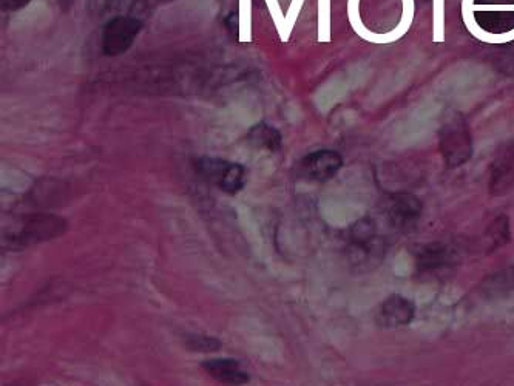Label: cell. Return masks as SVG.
<instances>
[{
	"label": "cell",
	"mask_w": 514,
	"mask_h": 386,
	"mask_svg": "<svg viewBox=\"0 0 514 386\" xmlns=\"http://www.w3.org/2000/svg\"><path fill=\"white\" fill-rule=\"evenodd\" d=\"M416 315V305L403 295L393 294L386 298L377 312V323L382 328H400L410 325Z\"/></svg>",
	"instance_id": "cell-6"
},
{
	"label": "cell",
	"mask_w": 514,
	"mask_h": 386,
	"mask_svg": "<svg viewBox=\"0 0 514 386\" xmlns=\"http://www.w3.org/2000/svg\"><path fill=\"white\" fill-rule=\"evenodd\" d=\"M247 143L252 147L268 152H280L283 147V136L275 127L269 126L266 122H260L247 132Z\"/></svg>",
	"instance_id": "cell-11"
},
{
	"label": "cell",
	"mask_w": 514,
	"mask_h": 386,
	"mask_svg": "<svg viewBox=\"0 0 514 386\" xmlns=\"http://www.w3.org/2000/svg\"><path fill=\"white\" fill-rule=\"evenodd\" d=\"M65 231H67V221L58 215H30L22 221L19 231L8 234V244L14 249L30 248L34 244L61 237Z\"/></svg>",
	"instance_id": "cell-3"
},
{
	"label": "cell",
	"mask_w": 514,
	"mask_h": 386,
	"mask_svg": "<svg viewBox=\"0 0 514 386\" xmlns=\"http://www.w3.org/2000/svg\"><path fill=\"white\" fill-rule=\"evenodd\" d=\"M184 343H186L187 349L195 351V353H215L221 349L220 340L203 336V334H190Z\"/></svg>",
	"instance_id": "cell-14"
},
{
	"label": "cell",
	"mask_w": 514,
	"mask_h": 386,
	"mask_svg": "<svg viewBox=\"0 0 514 386\" xmlns=\"http://www.w3.org/2000/svg\"><path fill=\"white\" fill-rule=\"evenodd\" d=\"M490 193L493 197H504L514 186V143L499 150L491 164Z\"/></svg>",
	"instance_id": "cell-7"
},
{
	"label": "cell",
	"mask_w": 514,
	"mask_h": 386,
	"mask_svg": "<svg viewBox=\"0 0 514 386\" xmlns=\"http://www.w3.org/2000/svg\"><path fill=\"white\" fill-rule=\"evenodd\" d=\"M193 167L204 181L223 190L227 195H237L246 184V167L238 163H232V161L204 156V158L195 160Z\"/></svg>",
	"instance_id": "cell-2"
},
{
	"label": "cell",
	"mask_w": 514,
	"mask_h": 386,
	"mask_svg": "<svg viewBox=\"0 0 514 386\" xmlns=\"http://www.w3.org/2000/svg\"><path fill=\"white\" fill-rule=\"evenodd\" d=\"M343 167V156L335 150H317L306 155L300 164L301 177L314 183H326Z\"/></svg>",
	"instance_id": "cell-5"
},
{
	"label": "cell",
	"mask_w": 514,
	"mask_h": 386,
	"mask_svg": "<svg viewBox=\"0 0 514 386\" xmlns=\"http://www.w3.org/2000/svg\"><path fill=\"white\" fill-rule=\"evenodd\" d=\"M439 149L448 169H457L470 161L473 138L467 119L457 110H448L439 129Z\"/></svg>",
	"instance_id": "cell-1"
},
{
	"label": "cell",
	"mask_w": 514,
	"mask_h": 386,
	"mask_svg": "<svg viewBox=\"0 0 514 386\" xmlns=\"http://www.w3.org/2000/svg\"><path fill=\"white\" fill-rule=\"evenodd\" d=\"M488 238L491 241L490 251L504 248L505 244L510 243L511 229L510 220L505 215L496 218L488 229Z\"/></svg>",
	"instance_id": "cell-13"
},
{
	"label": "cell",
	"mask_w": 514,
	"mask_h": 386,
	"mask_svg": "<svg viewBox=\"0 0 514 386\" xmlns=\"http://www.w3.org/2000/svg\"><path fill=\"white\" fill-rule=\"evenodd\" d=\"M59 7L62 11L72 10L73 0H58Z\"/></svg>",
	"instance_id": "cell-17"
},
{
	"label": "cell",
	"mask_w": 514,
	"mask_h": 386,
	"mask_svg": "<svg viewBox=\"0 0 514 386\" xmlns=\"http://www.w3.org/2000/svg\"><path fill=\"white\" fill-rule=\"evenodd\" d=\"M164 2H172V0H164Z\"/></svg>",
	"instance_id": "cell-18"
},
{
	"label": "cell",
	"mask_w": 514,
	"mask_h": 386,
	"mask_svg": "<svg viewBox=\"0 0 514 386\" xmlns=\"http://www.w3.org/2000/svg\"><path fill=\"white\" fill-rule=\"evenodd\" d=\"M203 370L224 385H246L251 380L243 366L235 359H210L201 363Z\"/></svg>",
	"instance_id": "cell-9"
},
{
	"label": "cell",
	"mask_w": 514,
	"mask_h": 386,
	"mask_svg": "<svg viewBox=\"0 0 514 386\" xmlns=\"http://www.w3.org/2000/svg\"><path fill=\"white\" fill-rule=\"evenodd\" d=\"M423 204L413 193H396L389 198L388 217L393 226L408 229L419 221Z\"/></svg>",
	"instance_id": "cell-8"
},
{
	"label": "cell",
	"mask_w": 514,
	"mask_h": 386,
	"mask_svg": "<svg viewBox=\"0 0 514 386\" xmlns=\"http://www.w3.org/2000/svg\"><path fill=\"white\" fill-rule=\"evenodd\" d=\"M224 25H226L227 31L229 34H232L235 39L238 38V14L237 11H232V13L227 14L226 19H224Z\"/></svg>",
	"instance_id": "cell-16"
},
{
	"label": "cell",
	"mask_w": 514,
	"mask_h": 386,
	"mask_svg": "<svg viewBox=\"0 0 514 386\" xmlns=\"http://www.w3.org/2000/svg\"><path fill=\"white\" fill-rule=\"evenodd\" d=\"M30 2L31 0H0V7H2L4 11L13 13V11H19L27 7Z\"/></svg>",
	"instance_id": "cell-15"
},
{
	"label": "cell",
	"mask_w": 514,
	"mask_h": 386,
	"mask_svg": "<svg viewBox=\"0 0 514 386\" xmlns=\"http://www.w3.org/2000/svg\"><path fill=\"white\" fill-rule=\"evenodd\" d=\"M454 254L448 246L440 243L425 244L417 251L416 265L419 272L436 271L453 263Z\"/></svg>",
	"instance_id": "cell-10"
},
{
	"label": "cell",
	"mask_w": 514,
	"mask_h": 386,
	"mask_svg": "<svg viewBox=\"0 0 514 386\" xmlns=\"http://www.w3.org/2000/svg\"><path fill=\"white\" fill-rule=\"evenodd\" d=\"M351 241L354 248L360 249L366 255L376 251L377 231L371 220H360L351 229Z\"/></svg>",
	"instance_id": "cell-12"
},
{
	"label": "cell",
	"mask_w": 514,
	"mask_h": 386,
	"mask_svg": "<svg viewBox=\"0 0 514 386\" xmlns=\"http://www.w3.org/2000/svg\"><path fill=\"white\" fill-rule=\"evenodd\" d=\"M143 22L130 16H116L105 24L102 31V53L105 56H121L130 50L138 34L143 31Z\"/></svg>",
	"instance_id": "cell-4"
}]
</instances>
